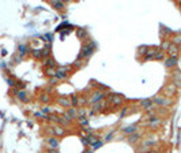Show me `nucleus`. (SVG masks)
Wrapping results in <instances>:
<instances>
[{
  "instance_id": "nucleus-1",
  "label": "nucleus",
  "mask_w": 181,
  "mask_h": 153,
  "mask_svg": "<svg viewBox=\"0 0 181 153\" xmlns=\"http://www.w3.org/2000/svg\"><path fill=\"white\" fill-rule=\"evenodd\" d=\"M94 49H95V42H94V41H90L88 44H86L83 47V49H82V52H80V55H79V59H83V56L88 59L93 55Z\"/></svg>"
},
{
  "instance_id": "nucleus-2",
  "label": "nucleus",
  "mask_w": 181,
  "mask_h": 153,
  "mask_svg": "<svg viewBox=\"0 0 181 153\" xmlns=\"http://www.w3.org/2000/svg\"><path fill=\"white\" fill-rule=\"evenodd\" d=\"M108 99V103L113 104V105H120V104L124 103V97L121 95H116V93H109L106 96Z\"/></svg>"
},
{
  "instance_id": "nucleus-3",
  "label": "nucleus",
  "mask_w": 181,
  "mask_h": 153,
  "mask_svg": "<svg viewBox=\"0 0 181 153\" xmlns=\"http://www.w3.org/2000/svg\"><path fill=\"white\" fill-rule=\"evenodd\" d=\"M153 104H157V105H161V107H169V105H172V100L168 99V97L155 96L153 99Z\"/></svg>"
},
{
  "instance_id": "nucleus-4",
  "label": "nucleus",
  "mask_w": 181,
  "mask_h": 153,
  "mask_svg": "<svg viewBox=\"0 0 181 153\" xmlns=\"http://www.w3.org/2000/svg\"><path fill=\"white\" fill-rule=\"evenodd\" d=\"M104 97H105V95H104V93H101V92H94L93 96L90 97V101H88V103L94 105V104H97V103H99V101H102V100H104Z\"/></svg>"
},
{
  "instance_id": "nucleus-5",
  "label": "nucleus",
  "mask_w": 181,
  "mask_h": 153,
  "mask_svg": "<svg viewBox=\"0 0 181 153\" xmlns=\"http://www.w3.org/2000/svg\"><path fill=\"white\" fill-rule=\"evenodd\" d=\"M162 92H164V95H166L168 97H172V96L176 95L177 90H176V86L174 85H168V86H165Z\"/></svg>"
},
{
  "instance_id": "nucleus-6",
  "label": "nucleus",
  "mask_w": 181,
  "mask_h": 153,
  "mask_svg": "<svg viewBox=\"0 0 181 153\" xmlns=\"http://www.w3.org/2000/svg\"><path fill=\"white\" fill-rule=\"evenodd\" d=\"M159 51V48L158 47H149V49H147V52H146V60H149V59H153L157 55V52Z\"/></svg>"
},
{
  "instance_id": "nucleus-7",
  "label": "nucleus",
  "mask_w": 181,
  "mask_h": 153,
  "mask_svg": "<svg viewBox=\"0 0 181 153\" xmlns=\"http://www.w3.org/2000/svg\"><path fill=\"white\" fill-rule=\"evenodd\" d=\"M177 63H178L177 56H169V58L165 60V66H166V67H174V66H177Z\"/></svg>"
},
{
  "instance_id": "nucleus-8",
  "label": "nucleus",
  "mask_w": 181,
  "mask_h": 153,
  "mask_svg": "<svg viewBox=\"0 0 181 153\" xmlns=\"http://www.w3.org/2000/svg\"><path fill=\"white\" fill-rule=\"evenodd\" d=\"M159 124H161V119H159V118H157V116L151 118L150 120H149V123H147V126L151 127V129H155V127H158Z\"/></svg>"
},
{
  "instance_id": "nucleus-9",
  "label": "nucleus",
  "mask_w": 181,
  "mask_h": 153,
  "mask_svg": "<svg viewBox=\"0 0 181 153\" xmlns=\"http://www.w3.org/2000/svg\"><path fill=\"white\" fill-rule=\"evenodd\" d=\"M140 107H143L144 109H149V108H151V105H153V100L151 99H143V100H140Z\"/></svg>"
},
{
  "instance_id": "nucleus-10",
  "label": "nucleus",
  "mask_w": 181,
  "mask_h": 153,
  "mask_svg": "<svg viewBox=\"0 0 181 153\" xmlns=\"http://www.w3.org/2000/svg\"><path fill=\"white\" fill-rule=\"evenodd\" d=\"M178 51H180V48H178L177 45L170 44V47H169L168 52H169V55H170V56H177V55H178Z\"/></svg>"
},
{
  "instance_id": "nucleus-11",
  "label": "nucleus",
  "mask_w": 181,
  "mask_h": 153,
  "mask_svg": "<svg viewBox=\"0 0 181 153\" xmlns=\"http://www.w3.org/2000/svg\"><path fill=\"white\" fill-rule=\"evenodd\" d=\"M48 145L50 149H57L59 148V141L56 138H53V137H49L48 138Z\"/></svg>"
},
{
  "instance_id": "nucleus-12",
  "label": "nucleus",
  "mask_w": 181,
  "mask_h": 153,
  "mask_svg": "<svg viewBox=\"0 0 181 153\" xmlns=\"http://www.w3.org/2000/svg\"><path fill=\"white\" fill-rule=\"evenodd\" d=\"M59 104L63 105V107L71 108V100L68 99V97H60V99H59Z\"/></svg>"
},
{
  "instance_id": "nucleus-13",
  "label": "nucleus",
  "mask_w": 181,
  "mask_h": 153,
  "mask_svg": "<svg viewBox=\"0 0 181 153\" xmlns=\"http://www.w3.org/2000/svg\"><path fill=\"white\" fill-rule=\"evenodd\" d=\"M17 95H18V99L21 100V101H23V103L29 101V96H27V93L25 92V90H19Z\"/></svg>"
},
{
  "instance_id": "nucleus-14",
  "label": "nucleus",
  "mask_w": 181,
  "mask_h": 153,
  "mask_svg": "<svg viewBox=\"0 0 181 153\" xmlns=\"http://www.w3.org/2000/svg\"><path fill=\"white\" fill-rule=\"evenodd\" d=\"M50 6H52L53 8H56V10H63L64 8V3H61L60 0H52V1H50Z\"/></svg>"
},
{
  "instance_id": "nucleus-15",
  "label": "nucleus",
  "mask_w": 181,
  "mask_h": 153,
  "mask_svg": "<svg viewBox=\"0 0 181 153\" xmlns=\"http://www.w3.org/2000/svg\"><path fill=\"white\" fill-rule=\"evenodd\" d=\"M18 51H19V54H21V55L23 56V55H26L30 49H29V47H27L26 44H21L19 47H18Z\"/></svg>"
},
{
  "instance_id": "nucleus-16",
  "label": "nucleus",
  "mask_w": 181,
  "mask_h": 153,
  "mask_svg": "<svg viewBox=\"0 0 181 153\" xmlns=\"http://www.w3.org/2000/svg\"><path fill=\"white\" fill-rule=\"evenodd\" d=\"M139 138H140V134H137V133H133L132 135H129V137H128V142H129V144H133V142H136Z\"/></svg>"
},
{
  "instance_id": "nucleus-17",
  "label": "nucleus",
  "mask_w": 181,
  "mask_h": 153,
  "mask_svg": "<svg viewBox=\"0 0 181 153\" xmlns=\"http://www.w3.org/2000/svg\"><path fill=\"white\" fill-rule=\"evenodd\" d=\"M44 66H49L50 68H53V67H56V62L52 58H46V60L44 62Z\"/></svg>"
},
{
  "instance_id": "nucleus-18",
  "label": "nucleus",
  "mask_w": 181,
  "mask_h": 153,
  "mask_svg": "<svg viewBox=\"0 0 181 153\" xmlns=\"http://www.w3.org/2000/svg\"><path fill=\"white\" fill-rule=\"evenodd\" d=\"M87 140H88V144H90V145H94L97 141H99L97 135H94V134H88L87 135Z\"/></svg>"
},
{
  "instance_id": "nucleus-19",
  "label": "nucleus",
  "mask_w": 181,
  "mask_h": 153,
  "mask_svg": "<svg viewBox=\"0 0 181 153\" xmlns=\"http://www.w3.org/2000/svg\"><path fill=\"white\" fill-rule=\"evenodd\" d=\"M56 78H57V79H66V78H67V72L60 71V70H56Z\"/></svg>"
},
{
  "instance_id": "nucleus-20",
  "label": "nucleus",
  "mask_w": 181,
  "mask_h": 153,
  "mask_svg": "<svg viewBox=\"0 0 181 153\" xmlns=\"http://www.w3.org/2000/svg\"><path fill=\"white\" fill-rule=\"evenodd\" d=\"M45 72H46V75L48 76H56V70L55 68H50V67H46V70H45Z\"/></svg>"
},
{
  "instance_id": "nucleus-21",
  "label": "nucleus",
  "mask_w": 181,
  "mask_h": 153,
  "mask_svg": "<svg viewBox=\"0 0 181 153\" xmlns=\"http://www.w3.org/2000/svg\"><path fill=\"white\" fill-rule=\"evenodd\" d=\"M52 130L55 131V134H56V135H64V133H66L63 127H53Z\"/></svg>"
},
{
  "instance_id": "nucleus-22",
  "label": "nucleus",
  "mask_w": 181,
  "mask_h": 153,
  "mask_svg": "<svg viewBox=\"0 0 181 153\" xmlns=\"http://www.w3.org/2000/svg\"><path fill=\"white\" fill-rule=\"evenodd\" d=\"M49 100H50V97H49L48 93H42V95H40V101H42V103H48Z\"/></svg>"
},
{
  "instance_id": "nucleus-23",
  "label": "nucleus",
  "mask_w": 181,
  "mask_h": 153,
  "mask_svg": "<svg viewBox=\"0 0 181 153\" xmlns=\"http://www.w3.org/2000/svg\"><path fill=\"white\" fill-rule=\"evenodd\" d=\"M124 131L127 133V134H133L135 131H136V126H128L124 129Z\"/></svg>"
},
{
  "instance_id": "nucleus-24",
  "label": "nucleus",
  "mask_w": 181,
  "mask_h": 153,
  "mask_svg": "<svg viewBox=\"0 0 181 153\" xmlns=\"http://www.w3.org/2000/svg\"><path fill=\"white\" fill-rule=\"evenodd\" d=\"M147 49H149V45H142L140 48L137 49V54H139V55H146Z\"/></svg>"
},
{
  "instance_id": "nucleus-25",
  "label": "nucleus",
  "mask_w": 181,
  "mask_h": 153,
  "mask_svg": "<svg viewBox=\"0 0 181 153\" xmlns=\"http://www.w3.org/2000/svg\"><path fill=\"white\" fill-rule=\"evenodd\" d=\"M31 55H33L35 59H40V58H42V51L34 49V51H31Z\"/></svg>"
},
{
  "instance_id": "nucleus-26",
  "label": "nucleus",
  "mask_w": 181,
  "mask_h": 153,
  "mask_svg": "<svg viewBox=\"0 0 181 153\" xmlns=\"http://www.w3.org/2000/svg\"><path fill=\"white\" fill-rule=\"evenodd\" d=\"M170 44H172V42H169V41H164L162 45H161V49H162V52H164V51H168L169 47H170Z\"/></svg>"
},
{
  "instance_id": "nucleus-27",
  "label": "nucleus",
  "mask_w": 181,
  "mask_h": 153,
  "mask_svg": "<svg viewBox=\"0 0 181 153\" xmlns=\"http://www.w3.org/2000/svg\"><path fill=\"white\" fill-rule=\"evenodd\" d=\"M172 44L177 45V47H178V44H181V34H178V36H174V37H173V42H172Z\"/></svg>"
},
{
  "instance_id": "nucleus-28",
  "label": "nucleus",
  "mask_w": 181,
  "mask_h": 153,
  "mask_svg": "<svg viewBox=\"0 0 181 153\" xmlns=\"http://www.w3.org/2000/svg\"><path fill=\"white\" fill-rule=\"evenodd\" d=\"M153 59H154V60H162V59H164V52H162V51H158L157 55H155Z\"/></svg>"
},
{
  "instance_id": "nucleus-29",
  "label": "nucleus",
  "mask_w": 181,
  "mask_h": 153,
  "mask_svg": "<svg viewBox=\"0 0 181 153\" xmlns=\"http://www.w3.org/2000/svg\"><path fill=\"white\" fill-rule=\"evenodd\" d=\"M74 67H83L84 66V62H82V59H78L76 62H74V64H72Z\"/></svg>"
},
{
  "instance_id": "nucleus-30",
  "label": "nucleus",
  "mask_w": 181,
  "mask_h": 153,
  "mask_svg": "<svg viewBox=\"0 0 181 153\" xmlns=\"http://www.w3.org/2000/svg\"><path fill=\"white\" fill-rule=\"evenodd\" d=\"M70 100H71V105L75 108L76 105H78V97H76V96H72V97H70Z\"/></svg>"
},
{
  "instance_id": "nucleus-31",
  "label": "nucleus",
  "mask_w": 181,
  "mask_h": 153,
  "mask_svg": "<svg viewBox=\"0 0 181 153\" xmlns=\"http://www.w3.org/2000/svg\"><path fill=\"white\" fill-rule=\"evenodd\" d=\"M79 123H80V126H84V127H87V124H88V122L86 118H79Z\"/></svg>"
},
{
  "instance_id": "nucleus-32",
  "label": "nucleus",
  "mask_w": 181,
  "mask_h": 153,
  "mask_svg": "<svg viewBox=\"0 0 181 153\" xmlns=\"http://www.w3.org/2000/svg\"><path fill=\"white\" fill-rule=\"evenodd\" d=\"M101 146H102V142H101V141H97L94 145H91V150H95V149L101 148Z\"/></svg>"
},
{
  "instance_id": "nucleus-33",
  "label": "nucleus",
  "mask_w": 181,
  "mask_h": 153,
  "mask_svg": "<svg viewBox=\"0 0 181 153\" xmlns=\"http://www.w3.org/2000/svg\"><path fill=\"white\" fill-rule=\"evenodd\" d=\"M147 115L150 116V119H151V118H154L155 116V109L154 108H149V109H147Z\"/></svg>"
},
{
  "instance_id": "nucleus-34",
  "label": "nucleus",
  "mask_w": 181,
  "mask_h": 153,
  "mask_svg": "<svg viewBox=\"0 0 181 153\" xmlns=\"http://www.w3.org/2000/svg\"><path fill=\"white\" fill-rule=\"evenodd\" d=\"M78 36H79L80 38H84V37L87 36V34H86V32H84V30H82V29H79V30H78Z\"/></svg>"
},
{
  "instance_id": "nucleus-35",
  "label": "nucleus",
  "mask_w": 181,
  "mask_h": 153,
  "mask_svg": "<svg viewBox=\"0 0 181 153\" xmlns=\"http://www.w3.org/2000/svg\"><path fill=\"white\" fill-rule=\"evenodd\" d=\"M84 115H86V111H84L83 108L78 109V116H79V118H84Z\"/></svg>"
},
{
  "instance_id": "nucleus-36",
  "label": "nucleus",
  "mask_w": 181,
  "mask_h": 153,
  "mask_svg": "<svg viewBox=\"0 0 181 153\" xmlns=\"http://www.w3.org/2000/svg\"><path fill=\"white\" fill-rule=\"evenodd\" d=\"M52 33H46V34H45L44 37H42V38H44V40H46V41H52Z\"/></svg>"
},
{
  "instance_id": "nucleus-37",
  "label": "nucleus",
  "mask_w": 181,
  "mask_h": 153,
  "mask_svg": "<svg viewBox=\"0 0 181 153\" xmlns=\"http://www.w3.org/2000/svg\"><path fill=\"white\" fill-rule=\"evenodd\" d=\"M70 66H64V67H59L57 68V70H60V71H64V72H68V71H70Z\"/></svg>"
},
{
  "instance_id": "nucleus-38",
  "label": "nucleus",
  "mask_w": 181,
  "mask_h": 153,
  "mask_svg": "<svg viewBox=\"0 0 181 153\" xmlns=\"http://www.w3.org/2000/svg\"><path fill=\"white\" fill-rule=\"evenodd\" d=\"M87 103V101H86V99H82V97H78V105H84V104Z\"/></svg>"
},
{
  "instance_id": "nucleus-39",
  "label": "nucleus",
  "mask_w": 181,
  "mask_h": 153,
  "mask_svg": "<svg viewBox=\"0 0 181 153\" xmlns=\"http://www.w3.org/2000/svg\"><path fill=\"white\" fill-rule=\"evenodd\" d=\"M57 78H56V76H53V78H50V79H49V83H50V85H56V83H57Z\"/></svg>"
},
{
  "instance_id": "nucleus-40",
  "label": "nucleus",
  "mask_w": 181,
  "mask_h": 153,
  "mask_svg": "<svg viewBox=\"0 0 181 153\" xmlns=\"http://www.w3.org/2000/svg\"><path fill=\"white\" fill-rule=\"evenodd\" d=\"M82 144L84 145V146H88V140H87V137H82Z\"/></svg>"
},
{
  "instance_id": "nucleus-41",
  "label": "nucleus",
  "mask_w": 181,
  "mask_h": 153,
  "mask_svg": "<svg viewBox=\"0 0 181 153\" xmlns=\"http://www.w3.org/2000/svg\"><path fill=\"white\" fill-rule=\"evenodd\" d=\"M34 115H35V116H37V118H44V119H45V116H46V115H44V113H42V112H35Z\"/></svg>"
},
{
  "instance_id": "nucleus-42",
  "label": "nucleus",
  "mask_w": 181,
  "mask_h": 153,
  "mask_svg": "<svg viewBox=\"0 0 181 153\" xmlns=\"http://www.w3.org/2000/svg\"><path fill=\"white\" fill-rule=\"evenodd\" d=\"M42 113H50V108H48V107H45V108L42 109Z\"/></svg>"
},
{
  "instance_id": "nucleus-43",
  "label": "nucleus",
  "mask_w": 181,
  "mask_h": 153,
  "mask_svg": "<svg viewBox=\"0 0 181 153\" xmlns=\"http://www.w3.org/2000/svg\"><path fill=\"white\" fill-rule=\"evenodd\" d=\"M21 60H22V55L19 54V55H18V56H17V58H15V62H18V63H19Z\"/></svg>"
},
{
  "instance_id": "nucleus-44",
  "label": "nucleus",
  "mask_w": 181,
  "mask_h": 153,
  "mask_svg": "<svg viewBox=\"0 0 181 153\" xmlns=\"http://www.w3.org/2000/svg\"><path fill=\"white\" fill-rule=\"evenodd\" d=\"M48 153H59V152H57V149H50V148H49Z\"/></svg>"
},
{
  "instance_id": "nucleus-45",
  "label": "nucleus",
  "mask_w": 181,
  "mask_h": 153,
  "mask_svg": "<svg viewBox=\"0 0 181 153\" xmlns=\"http://www.w3.org/2000/svg\"><path fill=\"white\" fill-rule=\"evenodd\" d=\"M112 135H113V133H109V134H108V137H106V140H111Z\"/></svg>"
},
{
  "instance_id": "nucleus-46",
  "label": "nucleus",
  "mask_w": 181,
  "mask_h": 153,
  "mask_svg": "<svg viewBox=\"0 0 181 153\" xmlns=\"http://www.w3.org/2000/svg\"><path fill=\"white\" fill-rule=\"evenodd\" d=\"M149 153H159V152H157V150H150Z\"/></svg>"
},
{
  "instance_id": "nucleus-47",
  "label": "nucleus",
  "mask_w": 181,
  "mask_h": 153,
  "mask_svg": "<svg viewBox=\"0 0 181 153\" xmlns=\"http://www.w3.org/2000/svg\"><path fill=\"white\" fill-rule=\"evenodd\" d=\"M180 7H181V3H180Z\"/></svg>"
}]
</instances>
